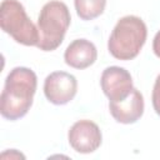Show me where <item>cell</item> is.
Returning <instances> with one entry per match:
<instances>
[{
	"mask_svg": "<svg viewBox=\"0 0 160 160\" xmlns=\"http://www.w3.org/2000/svg\"><path fill=\"white\" fill-rule=\"evenodd\" d=\"M100 85L109 101H121L126 99L134 89L130 72L120 66L106 68L101 74Z\"/></svg>",
	"mask_w": 160,
	"mask_h": 160,
	"instance_id": "obj_7",
	"label": "cell"
},
{
	"mask_svg": "<svg viewBox=\"0 0 160 160\" xmlns=\"http://www.w3.org/2000/svg\"><path fill=\"white\" fill-rule=\"evenodd\" d=\"M68 140L72 150L80 154H90L98 150L102 141L100 128L91 120H79L70 128Z\"/></svg>",
	"mask_w": 160,
	"mask_h": 160,
	"instance_id": "obj_6",
	"label": "cell"
},
{
	"mask_svg": "<svg viewBox=\"0 0 160 160\" xmlns=\"http://www.w3.org/2000/svg\"><path fill=\"white\" fill-rule=\"evenodd\" d=\"M98 58L96 46L86 39H76L69 44L64 52V60L66 65L74 69H86L91 66Z\"/></svg>",
	"mask_w": 160,
	"mask_h": 160,
	"instance_id": "obj_9",
	"label": "cell"
},
{
	"mask_svg": "<svg viewBox=\"0 0 160 160\" xmlns=\"http://www.w3.org/2000/svg\"><path fill=\"white\" fill-rule=\"evenodd\" d=\"M71 15L65 2L59 0H51L46 2L38 18L39 42L38 48L42 51L56 50L70 26Z\"/></svg>",
	"mask_w": 160,
	"mask_h": 160,
	"instance_id": "obj_3",
	"label": "cell"
},
{
	"mask_svg": "<svg viewBox=\"0 0 160 160\" xmlns=\"http://www.w3.org/2000/svg\"><path fill=\"white\" fill-rule=\"evenodd\" d=\"M151 102H152V108H154L155 112L160 116V74L158 75L155 82H154L152 94H151Z\"/></svg>",
	"mask_w": 160,
	"mask_h": 160,
	"instance_id": "obj_11",
	"label": "cell"
},
{
	"mask_svg": "<svg viewBox=\"0 0 160 160\" xmlns=\"http://www.w3.org/2000/svg\"><path fill=\"white\" fill-rule=\"evenodd\" d=\"M78 92V80L66 71H54L44 81V94L49 102L65 105L70 102Z\"/></svg>",
	"mask_w": 160,
	"mask_h": 160,
	"instance_id": "obj_5",
	"label": "cell"
},
{
	"mask_svg": "<svg viewBox=\"0 0 160 160\" xmlns=\"http://www.w3.org/2000/svg\"><path fill=\"white\" fill-rule=\"evenodd\" d=\"M36 74L25 66H16L8 74L0 96V114L4 119L15 121L30 110L36 92Z\"/></svg>",
	"mask_w": 160,
	"mask_h": 160,
	"instance_id": "obj_1",
	"label": "cell"
},
{
	"mask_svg": "<svg viewBox=\"0 0 160 160\" xmlns=\"http://www.w3.org/2000/svg\"><path fill=\"white\" fill-rule=\"evenodd\" d=\"M75 10L81 20L89 21L99 18L106 6V0H74Z\"/></svg>",
	"mask_w": 160,
	"mask_h": 160,
	"instance_id": "obj_10",
	"label": "cell"
},
{
	"mask_svg": "<svg viewBox=\"0 0 160 160\" xmlns=\"http://www.w3.org/2000/svg\"><path fill=\"white\" fill-rule=\"evenodd\" d=\"M0 26L16 42L25 46H36L39 42L38 26L26 15L19 0H2L0 5Z\"/></svg>",
	"mask_w": 160,
	"mask_h": 160,
	"instance_id": "obj_4",
	"label": "cell"
},
{
	"mask_svg": "<svg viewBox=\"0 0 160 160\" xmlns=\"http://www.w3.org/2000/svg\"><path fill=\"white\" fill-rule=\"evenodd\" d=\"M152 51L160 59V30L154 36V40H152Z\"/></svg>",
	"mask_w": 160,
	"mask_h": 160,
	"instance_id": "obj_12",
	"label": "cell"
},
{
	"mask_svg": "<svg viewBox=\"0 0 160 160\" xmlns=\"http://www.w3.org/2000/svg\"><path fill=\"white\" fill-rule=\"evenodd\" d=\"M146 38L148 28L142 19L126 15L114 26L108 41V50L118 60H132L139 55Z\"/></svg>",
	"mask_w": 160,
	"mask_h": 160,
	"instance_id": "obj_2",
	"label": "cell"
},
{
	"mask_svg": "<svg viewBox=\"0 0 160 160\" xmlns=\"http://www.w3.org/2000/svg\"><path fill=\"white\" fill-rule=\"evenodd\" d=\"M144 96L138 89H132L129 96L121 101H109V110L116 122L134 124L144 114Z\"/></svg>",
	"mask_w": 160,
	"mask_h": 160,
	"instance_id": "obj_8",
	"label": "cell"
}]
</instances>
